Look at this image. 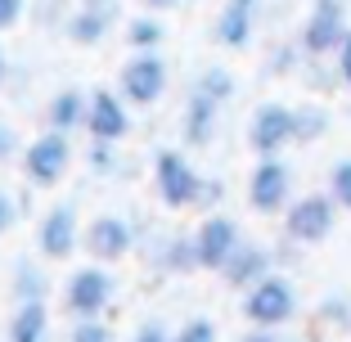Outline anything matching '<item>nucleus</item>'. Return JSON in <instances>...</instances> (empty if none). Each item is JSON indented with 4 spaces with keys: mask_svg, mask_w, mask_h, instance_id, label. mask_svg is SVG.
<instances>
[{
    "mask_svg": "<svg viewBox=\"0 0 351 342\" xmlns=\"http://www.w3.org/2000/svg\"><path fill=\"white\" fill-rule=\"evenodd\" d=\"M289 194H293V171L279 162V154L275 158H261L257 171H252V180H248V203L270 217V212L289 208Z\"/></svg>",
    "mask_w": 351,
    "mask_h": 342,
    "instance_id": "0eeeda50",
    "label": "nucleus"
},
{
    "mask_svg": "<svg viewBox=\"0 0 351 342\" xmlns=\"http://www.w3.org/2000/svg\"><path fill=\"white\" fill-rule=\"evenodd\" d=\"M140 5H149V10H171L176 0H140Z\"/></svg>",
    "mask_w": 351,
    "mask_h": 342,
    "instance_id": "473e14b6",
    "label": "nucleus"
},
{
    "mask_svg": "<svg viewBox=\"0 0 351 342\" xmlns=\"http://www.w3.org/2000/svg\"><path fill=\"white\" fill-rule=\"evenodd\" d=\"M320 135H329V108L302 104L298 108V145H311V140H320Z\"/></svg>",
    "mask_w": 351,
    "mask_h": 342,
    "instance_id": "a211bd4d",
    "label": "nucleus"
},
{
    "mask_svg": "<svg viewBox=\"0 0 351 342\" xmlns=\"http://www.w3.org/2000/svg\"><path fill=\"white\" fill-rule=\"evenodd\" d=\"M23 5H27V0H0V32H10L14 23L23 19Z\"/></svg>",
    "mask_w": 351,
    "mask_h": 342,
    "instance_id": "cd10ccee",
    "label": "nucleus"
},
{
    "mask_svg": "<svg viewBox=\"0 0 351 342\" xmlns=\"http://www.w3.org/2000/svg\"><path fill=\"white\" fill-rule=\"evenodd\" d=\"M36 239H41V252H45V257L63 261L68 252L77 248V217H73V208H54L50 217L41 221Z\"/></svg>",
    "mask_w": 351,
    "mask_h": 342,
    "instance_id": "4468645a",
    "label": "nucleus"
},
{
    "mask_svg": "<svg viewBox=\"0 0 351 342\" xmlns=\"http://www.w3.org/2000/svg\"><path fill=\"white\" fill-rule=\"evenodd\" d=\"M0 82H5V54H0Z\"/></svg>",
    "mask_w": 351,
    "mask_h": 342,
    "instance_id": "72a5a7b5",
    "label": "nucleus"
},
{
    "mask_svg": "<svg viewBox=\"0 0 351 342\" xmlns=\"http://www.w3.org/2000/svg\"><path fill=\"white\" fill-rule=\"evenodd\" d=\"M239 243H243V234H239V225L230 217H207L203 225H198V234H194V266L221 270L230 257H234Z\"/></svg>",
    "mask_w": 351,
    "mask_h": 342,
    "instance_id": "423d86ee",
    "label": "nucleus"
},
{
    "mask_svg": "<svg viewBox=\"0 0 351 342\" xmlns=\"http://www.w3.org/2000/svg\"><path fill=\"white\" fill-rule=\"evenodd\" d=\"M99 36H104V14H99V10L77 14V19H73V41L90 45V41H99Z\"/></svg>",
    "mask_w": 351,
    "mask_h": 342,
    "instance_id": "4be33fe9",
    "label": "nucleus"
},
{
    "mask_svg": "<svg viewBox=\"0 0 351 342\" xmlns=\"http://www.w3.org/2000/svg\"><path fill=\"white\" fill-rule=\"evenodd\" d=\"M126 243H131V230H126L117 217H99L90 230H86V248H90L99 261H117L126 252Z\"/></svg>",
    "mask_w": 351,
    "mask_h": 342,
    "instance_id": "2eb2a0df",
    "label": "nucleus"
},
{
    "mask_svg": "<svg viewBox=\"0 0 351 342\" xmlns=\"http://www.w3.org/2000/svg\"><path fill=\"white\" fill-rule=\"evenodd\" d=\"M243 315L257 329H279V324H289L298 315V293H293V284L284 275H266L243 293Z\"/></svg>",
    "mask_w": 351,
    "mask_h": 342,
    "instance_id": "f257e3e1",
    "label": "nucleus"
},
{
    "mask_svg": "<svg viewBox=\"0 0 351 342\" xmlns=\"http://www.w3.org/2000/svg\"><path fill=\"white\" fill-rule=\"evenodd\" d=\"M131 41L140 45V50H154V45L162 41V23L158 19H135L131 23Z\"/></svg>",
    "mask_w": 351,
    "mask_h": 342,
    "instance_id": "5701e85b",
    "label": "nucleus"
},
{
    "mask_svg": "<svg viewBox=\"0 0 351 342\" xmlns=\"http://www.w3.org/2000/svg\"><path fill=\"white\" fill-rule=\"evenodd\" d=\"M329 194H333V203H338V208L351 212V158H338V162H333V171H329Z\"/></svg>",
    "mask_w": 351,
    "mask_h": 342,
    "instance_id": "aec40b11",
    "label": "nucleus"
},
{
    "mask_svg": "<svg viewBox=\"0 0 351 342\" xmlns=\"http://www.w3.org/2000/svg\"><path fill=\"white\" fill-rule=\"evenodd\" d=\"M198 90H207L212 99H221V104H226L230 95H234V77H230L226 68H207V73L198 77Z\"/></svg>",
    "mask_w": 351,
    "mask_h": 342,
    "instance_id": "412c9836",
    "label": "nucleus"
},
{
    "mask_svg": "<svg viewBox=\"0 0 351 342\" xmlns=\"http://www.w3.org/2000/svg\"><path fill=\"white\" fill-rule=\"evenodd\" d=\"M10 221H14V208H10V198L0 194V234H5V230H10Z\"/></svg>",
    "mask_w": 351,
    "mask_h": 342,
    "instance_id": "2f4dec72",
    "label": "nucleus"
},
{
    "mask_svg": "<svg viewBox=\"0 0 351 342\" xmlns=\"http://www.w3.org/2000/svg\"><path fill=\"white\" fill-rule=\"evenodd\" d=\"M239 342H279V338H275V329H257V324H252V333H243Z\"/></svg>",
    "mask_w": 351,
    "mask_h": 342,
    "instance_id": "7c9ffc66",
    "label": "nucleus"
},
{
    "mask_svg": "<svg viewBox=\"0 0 351 342\" xmlns=\"http://www.w3.org/2000/svg\"><path fill=\"white\" fill-rule=\"evenodd\" d=\"M333 59H338V63H333V68H338L342 86H347V90H351V32H347V41L338 45V54H333Z\"/></svg>",
    "mask_w": 351,
    "mask_h": 342,
    "instance_id": "a878e982",
    "label": "nucleus"
},
{
    "mask_svg": "<svg viewBox=\"0 0 351 342\" xmlns=\"http://www.w3.org/2000/svg\"><path fill=\"white\" fill-rule=\"evenodd\" d=\"M23 167H27V180H32V185H54V180L68 171V140H63L59 131H54V135H41V140L27 149Z\"/></svg>",
    "mask_w": 351,
    "mask_h": 342,
    "instance_id": "1a4fd4ad",
    "label": "nucleus"
},
{
    "mask_svg": "<svg viewBox=\"0 0 351 342\" xmlns=\"http://www.w3.org/2000/svg\"><path fill=\"white\" fill-rule=\"evenodd\" d=\"M14 145H19V140H14V131L0 122V158H10V154H14Z\"/></svg>",
    "mask_w": 351,
    "mask_h": 342,
    "instance_id": "c756f323",
    "label": "nucleus"
},
{
    "mask_svg": "<svg viewBox=\"0 0 351 342\" xmlns=\"http://www.w3.org/2000/svg\"><path fill=\"white\" fill-rule=\"evenodd\" d=\"M86 126H90V135L99 140V145L122 140V135H126V108H122V99L108 95V90H95L90 95V113H86Z\"/></svg>",
    "mask_w": 351,
    "mask_h": 342,
    "instance_id": "9b49d317",
    "label": "nucleus"
},
{
    "mask_svg": "<svg viewBox=\"0 0 351 342\" xmlns=\"http://www.w3.org/2000/svg\"><path fill=\"white\" fill-rule=\"evenodd\" d=\"M320 320L333 324V329H347V324H351V302L347 297H329L320 306Z\"/></svg>",
    "mask_w": 351,
    "mask_h": 342,
    "instance_id": "b1692460",
    "label": "nucleus"
},
{
    "mask_svg": "<svg viewBox=\"0 0 351 342\" xmlns=\"http://www.w3.org/2000/svg\"><path fill=\"white\" fill-rule=\"evenodd\" d=\"M135 342H171V338H167L162 324H145V329L135 333Z\"/></svg>",
    "mask_w": 351,
    "mask_h": 342,
    "instance_id": "c85d7f7f",
    "label": "nucleus"
},
{
    "mask_svg": "<svg viewBox=\"0 0 351 342\" xmlns=\"http://www.w3.org/2000/svg\"><path fill=\"white\" fill-rule=\"evenodd\" d=\"M347 5L342 0H315L302 23V54L311 59H324V54H338V45L347 41Z\"/></svg>",
    "mask_w": 351,
    "mask_h": 342,
    "instance_id": "7ed1b4c3",
    "label": "nucleus"
},
{
    "mask_svg": "<svg viewBox=\"0 0 351 342\" xmlns=\"http://www.w3.org/2000/svg\"><path fill=\"white\" fill-rule=\"evenodd\" d=\"M217 108H221V99H212L207 90H194V99H189V113H185V135L194 140V145H207V140H212Z\"/></svg>",
    "mask_w": 351,
    "mask_h": 342,
    "instance_id": "dca6fc26",
    "label": "nucleus"
},
{
    "mask_svg": "<svg viewBox=\"0 0 351 342\" xmlns=\"http://www.w3.org/2000/svg\"><path fill=\"white\" fill-rule=\"evenodd\" d=\"M162 90H167V63L158 59L154 50L135 54V59L122 68V95L131 99V104H154Z\"/></svg>",
    "mask_w": 351,
    "mask_h": 342,
    "instance_id": "6e6552de",
    "label": "nucleus"
},
{
    "mask_svg": "<svg viewBox=\"0 0 351 342\" xmlns=\"http://www.w3.org/2000/svg\"><path fill=\"white\" fill-rule=\"evenodd\" d=\"M252 23H257V0H226L217 19V41L230 50H243L252 41Z\"/></svg>",
    "mask_w": 351,
    "mask_h": 342,
    "instance_id": "f8f14e48",
    "label": "nucleus"
},
{
    "mask_svg": "<svg viewBox=\"0 0 351 342\" xmlns=\"http://www.w3.org/2000/svg\"><path fill=\"white\" fill-rule=\"evenodd\" d=\"M221 275H226V284H234V289H252L257 280L270 275V252L257 248V243H239L234 257L221 266Z\"/></svg>",
    "mask_w": 351,
    "mask_h": 342,
    "instance_id": "ddd939ff",
    "label": "nucleus"
},
{
    "mask_svg": "<svg viewBox=\"0 0 351 342\" xmlns=\"http://www.w3.org/2000/svg\"><path fill=\"white\" fill-rule=\"evenodd\" d=\"M298 140V108L289 104H261L248 122V145L257 149L261 158H275L284 145Z\"/></svg>",
    "mask_w": 351,
    "mask_h": 342,
    "instance_id": "20e7f679",
    "label": "nucleus"
},
{
    "mask_svg": "<svg viewBox=\"0 0 351 342\" xmlns=\"http://www.w3.org/2000/svg\"><path fill=\"white\" fill-rule=\"evenodd\" d=\"M171 342H217V324L212 320H189Z\"/></svg>",
    "mask_w": 351,
    "mask_h": 342,
    "instance_id": "393cba45",
    "label": "nucleus"
},
{
    "mask_svg": "<svg viewBox=\"0 0 351 342\" xmlns=\"http://www.w3.org/2000/svg\"><path fill=\"white\" fill-rule=\"evenodd\" d=\"M158 194H162V203L167 208H189V203H198V198L207 194L203 189V180H198V171L185 162L180 154H158Z\"/></svg>",
    "mask_w": 351,
    "mask_h": 342,
    "instance_id": "39448f33",
    "label": "nucleus"
},
{
    "mask_svg": "<svg viewBox=\"0 0 351 342\" xmlns=\"http://www.w3.org/2000/svg\"><path fill=\"white\" fill-rule=\"evenodd\" d=\"M50 122H54V131H68L73 122H82V95L63 90L59 99H54V108H50Z\"/></svg>",
    "mask_w": 351,
    "mask_h": 342,
    "instance_id": "6ab92c4d",
    "label": "nucleus"
},
{
    "mask_svg": "<svg viewBox=\"0 0 351 342\" xmlns=\"http://www.w3.org/2000/svg\"><path fill=\"white\" fill-rule=\"evenodd\" d=\"M41 333H45V306L41 302H27L10 320V342H41Z\"/></svg>",
    "mask_w": 351,
    "mask_h": 342,
    "instance_id": "f3484780",
    "label": "nucleus"
},
{
    "mask_svg": "<svg viewBox=\"0 0 351 342\" xmlns=\"http://www.w3.org/2000/svg\"><path fill=\"white\" fill-rule=\"evenodd\" d=\"M73 342H108V329L95 324V320H82V324H77V333H73Z\"/></svg>",
    "mask_w": 351,
    "mask_h": 342,
    "instance_id": "bb28decb",
    "label": "nucleus"
},
{
    "mask_svg": "<svg viewBox=\"0 0 351 342\" xmlns=\"http://www.w3.org/2000/svg\"><path fill=\"white\" fill-rule=\"evenodd\" d=\"M108 297H113V280L95 266L77 270L73 284H68V306H73V315H82V320H95V315L108 306Z\"/></svg>",
    "mask_w": 351,
    "mask_h": 342,
    "instance_id": "9d476101",
    "label": "nucleus"
},
{
    "mask_svg": "<svg viewBox=\"0 0 351 342\" xmlns=\"http://www.w3.org/2000/svg\"><path fill=\"white\" fill-rule=\"evenodd\" d=\"M333 225H338V203H333V194H306L298 198V203H289L284 208V230H289L293 243H324V239L333 234Z\"/></svg>",
    "mask_w": 351,
    "mask_h": 342,
    "instance_id": "f03ea898",
    "label": "nucleus"
}]
</instances>
